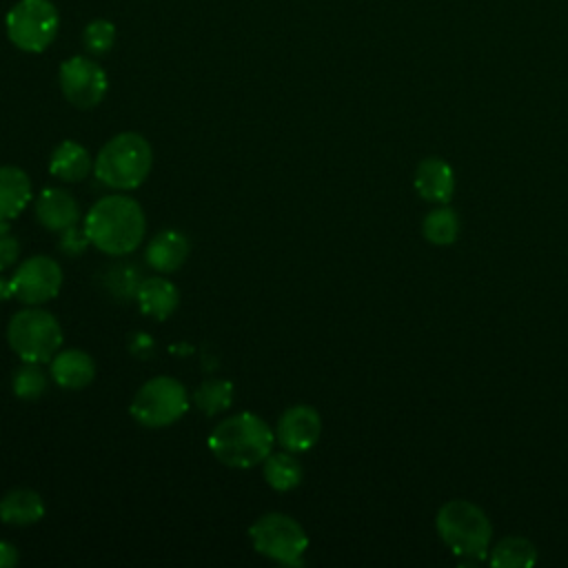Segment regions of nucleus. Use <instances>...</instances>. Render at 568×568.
<instances>
[{"label":"nucleus","mask_w":568,"mask_h":568,"mask_svg":"<svg viewBox=\"0 0 568 568\" xmlns=\"http://www.w3.org/2000/svg\"><path fill=\"white\" fill-rule=\"evenodd\" d=\"M140 282H142V280H140L138 273L131 268V264H120V266L111 268L109 275H106V284L113 288V293H115L118 297L135 295Z\"/></svg>","instance_id":"a878e982"},{"label":"nucleus","mask_w":568,"mask_h":568,"mask_svg":"<svg viewBox=\"0 0 568 568\" xmlns=\"http://www.w3.org/2000/svg\"><path fill=\"white\" fill-rule=\"evenodd\" d=\"M320 433H322V417L308 404L288 406L275 424L277 444L284 450H291L295 455L311 450L317 444Z\"/></svg>","instance_id":"9b49d317"},{"label":"nucleus","mask_w":568,"mask_h":568,"mask_svg":"<svg viewBox=\"0 0 568 568\" xmlns=\"http://www.w3.org/2000/svg\"><path fill=\"white\" fill-rule=\"evenodd\" d=\"M7 297H13L11 282L9 280H0V300H7Z\"/></svg>","instance_id":"c756f323"},{"label":"nucleus","mask_w":568,"mask_h":568,"mask_svg":"<svg viewBox=\"0 0 568 568\" xmlns=\"http://www.w3.org/2000/svg\"><path fill=\"white\" fill-rule=\"evenodd\" d=\"M415 191L433 204H448L455 193V173L442 158H424L415 169Z\"/></svg>","instance_id":"ddd939ff"},{"label":"nucleus","mask_w":568,"mask_h":568,"mask_svg":"<svg viewBox=\"0 0 568 568\" xmlns=\"http://www.w3.org/2000/svg\"><path fill=\"white\" fill-rule=\"evenodd\" d=\"M422 233H424V237L430 244H437V246L453 244L457 240V235H459V217H457V213L450 206L439 204V209L430 211L424 217Z\"/></svg>","instance_id":"4be33fe9"},{"label":"nucleus","mask_w":568,"mask_h":568,"mask_svg":"<svg viewBox=\"0 0 568 568\" xmlns=\"http://www.w3.org/2000/svg\"><path fill=\"white\" fill-rule=\"evenodd\" d=\"M44 517V501L33 488L7 490L0 499V519L11 526H31Z\"/></svg>","instance_id":"6ab92c4d"},{"label":"nucleus","mask_w":568,"mask_h":568,"mask_svg":"<svg viewBox=\"0 0 568 568\" xmlns=\"http://www.w3.org/2000/svg\"><path fill=\"white\" fill-rule=\"evenodd\" d=\"M47 373L42 371L40 362H22L11 375V390L16 397L31 402L47 393Z\"/></svg>","instance_id":"b1692460"},{"label":"nucleus","mask_w":568,"mask_h":568,"mask_svg":"<svg viewBox=\"0 0 568 568\" xmlns=\"http://www.w3.org/2000/svg\"><path fill=\"white\" fill-rule=\"evenodd\" d=\"M49 373L53 382L67 390H80L95 377V362L87 351L64 348L51 357Z\"/></svg>","instance_id":"4468645a"},{"label":"nucleus","mask_w":568,"mask_h":568,"mask_svg":"<svg viewBox=\"0 0 568 568\" xmlns=\"http://www.w3.org/2000/svg\"><path fill=\"white\" fill-rule=\"evenodd\" d=\"M18 559H20L18 548L9 541H0V568H13Z\"/></svg>","instance_id":"c85d7f7f"},{"label":"nucleus","mask_w":568,"mask_h":568,"mask_svg":"<svg viewBox=\"0 0 568 568\" xmlns=\"http://www.w3.org/2000/svg\"><path fill=\"white\" fill-rule=\"evenodd\" d=\"M253 548L284 566H302L308 548V537L302 524L284 513H266L248 528Z\"/></svg>","instance_id":"423d86ee"},{"label":"nucleus","mask_w":568,"mask_h":568,"mask_svg":"<svg viewBox=\"0 0 568 568\" xmlns=\"http://www.w3.org/2000/svg\"><path fill=\"white\" fill-rule=\"evenodd\" d=\"M82 42H84V49L93 55L109 53L115 42V24L106 18L91 20L82 31Z\"/></svg>","instance_id":"393cba45"},{"label":"nucleus","mask_w":568,"mask_h":568,"mask_svg":"<svg viewBox=\"0 0 568 568\" xmlns=\"http://www.w3.org/2000/svg\"><path fill=\"white\" fill-rule=\"evenodd\" d=\"M206 444L213 457L224 466L253 468L271 455L275 430L255 413L242 410L213 426Z\"/></svg>","instance_id":"f03ea898"},{"label":"nucleus","mask_w":568,"mask_h":568,"mask_svg":"<svg viewBox=\"0 0 568 568\" xmlns=\"http://www.w3.org/2000/svg\"><path fill=\"white\" fill-rule=\"evenodd\" d=\"M20 255V242L11 233H0V271L13 266Z\"/></svg>","instance_id":"cd10ccee"},{"label":"nucleus","mask_w":568,"mask_h":568,"mask_svg":"<svg viewBox=\"0 0 568 568\" xmlns=\"http://www.w3.org/2000/svg\"><path fill=\"white\" fill-rule=\"evenodd\" d=\"M189 408V395L182 382L158 375L144 382L131 399V417L146 428H164L175 424Z\"/></svg>","instance_id":"0eeeda50"},{"label":"nucleus","mask_w":568,"mask_h":568,"mask_svg":"<svg viewBox=\"0 0 568 568\" xmlns=\"http://www.w3.org/2000/svg\"><path fill=\"white\" fill-rule=\"evenodd\" d=\"M193 404L204 415L224 413L233 404V384L226 379H220V377L206 379L193 390Z\"/></svg>","instance_id":"5701e85b"},{"label":"nucleus","mask_w":568,"mask_h":568,"mask_svg":"<svg viewBox=\"0 0 568 568\" xmlns=\"http://www.w3.org/2000/svg\"><path fill=\"white\" fill-rule=\"evenodd\" d=\"M62 268L49 255H31L20 262L9 277L13 297L27 306H40L53 300L62 288Z\"/></svg>","instance_id":"1a4fd4ad"},{"label":"nucleus","mask_w":568,"mask_h":568,"mask_svg":"<svg viewBox=\"0 0 568 568\" xmlns=\"http://www.w3.org/2000/svg\"><path fill=\"white\" fill-rule=\"evenodd\" d=\"M262 473H264V479L266 484L273 488V490H293L300 486L302 477H304V470H302V464L300 459L295 457V453L291 450H280V453H273L262 462Z\"/></svg>","instance_id":"aec40b11"},{"label":"nucleus","mask_w":568,"mask_h":568,"mask_svg":"<svg viewBox=\"0 0 568 568\" xmlns=\"http://www.w3.org/2000/svg\"><path fill=\"white\" fill-rule=\"evenodd\" d=\"M82 226L95 248L118 257L135 251L142 244L146 217L138 200L113 193L100 197L89 209Z\"/></svg>","instance_id":"f257e3e1"},{"label":"nucleus","mask_w":568,"mask_h":568,"mask_svg":"<svg viewBox=\"0 0 568 568\" xmlns=\"http://www.w3.org/2000/svg\"><path fill=\"white\" fill-rule=\"evenodd\" d=\"M138 306L144 315H151L155 320H166L180 304L178 288L166 277H146L140 282L135 291Z\"/></svg>","instance_id":"f3484780"},{"label":"nucleus","mask_w":568,"mask_h":568,"mask_svg":"<svg viewBox=\"0 0 568 568\" xmlns=\"http://www.w3.org/2000/svg\"><path fill=\"white\" fill-rule=\"evenodd\" d=\"M153 149L144 135L135 131H122L113 135L98 151L93 160L95 178L115 191L138 189L151 173Z\"/></svg>","instance_id":"7ed1b4c3"},{"label":"nucleus","mask_w":568,"mask_h":568,"mask_svg":"<svg viewBox=\"0 0 568 568\" xmlns=\"http://www.w3.org/2000/svg\"><path fill=\"white\" fill-rule=\"evenodd\" d=\"M60 89L69 104L78 109L98 106L109 89V80L104 69L84 55H73L60 64Z\"/></svg>","instance_id":"9d476101"},{"label":"nucleus","mask_w":568,"mask_h":568,"mask_svg":"<svg viewBox=\"0 0 568 568\" xmlns=\"http://www.w3.org/2000/svg\"><path fill=\"white\" fill-rule=\"evenodd\" d=\"M36 217L44 229L60 233L80 222V206L69 191L49 186L36 200Z\"/></svg>","instance_id":"f8f14e48"},{"label":"nucleus","mask_w":568,"mask_h":568,"mask_svg":"<svg viewBox=\"0 0 568 568\" xmlns=\"http://www.w3.org/2000/svg\"><path fill=\"white\" fill-rule=\"evenodd\" d=\"M89 244H91V240H89V235H87L84 226L73 224V226H69V229L60 231L58 246H60V251H62L64 255H69V257L82 255V253L87 251V246H89Z\"/></svg>","instance_id":"bb28decb"},{"label":"nucleus","mask_w":568,"mask_h":568,"mask_svg":"<svg viewBox=\"0 0 568 568\" xmlns=\"http://www.w3.org/2000/svg\"><path fill=\"white\" fill-rule=\"evenodd\" d=\"M442 541L462 559H484L490 550L493 526L486 513L464 499H453L437 510L435 519Z\"/></svg>","instance_id":"20e7f679"},{"label":"nucleus","mask_w":568,"mask_h":568,"mask_svg":"<svg viewBox=\"0 0 568 568\" xmlns=\"http://www.w3.org/2000/svg\"><path fill=\"white\" fill-rule=\"evenodd\" d=\"M91 169H93V160L89 151L75 140H62L49 158L51 175L69 184L82 182L91 173Z\"/></svg>","instance_id":"dca6fc26"},{"label":"nucleus","mask_w":568,"mask_h":568,"mask_svg":"<svg viewBox=\"0 0 568 568\" xmlns=\"http://www.w3.org/2000/svg\"><path fill=\"white\" fill-rule=\"evenodd\" d=\"M537 561V550L526 537H504L490 550V564L499 568H528Z\"/></svg>","instance_id":"412c9836"},{"label":"nucleus","mask_w":568,"mask_h":568,"mask_svg":"<svg viewBox=\"0 0 568 568\" xmlns=\"http://www.w3.org/2000/svg\"><path fill=\"white\" fill-rule=\"evenodd\" d=\"M13 47L27 53L44 51L58 36L60 16L51 0H18L4 18Z\"/></svg>","instance_id":"6e6552de"},{"label":"nucleus","mask_w":568,"mask_h":568,"mask_svg":"<svg viewBox=\"0 0 568 568\" xmlns=\"http://www.w3.org/2000/svg\"><path fill=\"white\" fill-rule=\"evenodd\" d=\"M7 342L22 362H51L62 346V326L40 306L18 311L7 324Z\"/></svg>","instance_id":"39448f33"},{"label":"nucleus","mask_w":568,"mask_h":568,"mask_svg":"<svg viewBox=\"0 0 568 568\" xmlns=\"http://www.w3.org/2000/svg\"><path fill=\"white\" fill-rule=\"evenodd\" d=\"M189 248L191 246L184 233L175 229H164L151 237V242L146 244L144 257L149 266L155 268L158 273H173L186 262Z\"/></svg>","instance_id":"2eb2a0df"},{"label":"nucleus","mask_w":568,"mask_h":568,"mask_svg":"<svg viewBox=\"0 0 568 568\" xmlns=\"http://www.w3.org/2000/svg\"><path fill=\"white\" fill-rule=\"evenodd\" d=\"M31 200V180L27 171L13 164L0 166V220L18 217Z\"/></svg>","instance_id":"a211bd4d"}]
</instances>
